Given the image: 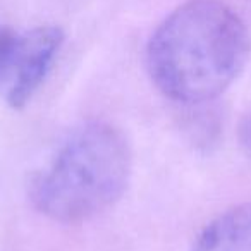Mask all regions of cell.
I'll use <instances>...</instances> for the list:
<instances>
[{"mask_svg":"<svg viewBox=\"0 0 251 251\" xmlns=\"http://www.w3.org/2000/svg\"><path fill=\"white\" fill-rule=\"evenodd\" d=\"M189 251H251V203L232 206L210 220Z\"/></svg>","mask_w":251,"mask_h":251,"instance_id":"obj_4","label":"cell"},{"mask_svg":"<svg viewBox=\"0 0 251 251\" xmlns=\"http://www.w3.org/2000/svg\"><path fill=\"white\" fill-rule=\"evenodd\" d=\"M133 172L129 141L117 126L86 121L74 127L52 160L29 182L36 212L60 224H79L121 200Z\"/></svg>","mask_w":251,"mask_h":251,"instance_id":"obj_2","label":"cell"},{"mask_svg":"<svg viewBox=\"0 0 251 251\" xmlns=\"http://www.w3.org/2000/svg\"><path fill=\"white\" fill-rule=\"evenodd\" d=\"M64 42V33L57 26H38L19 38L11 84L7 90V103L14 110H21L31 101Z\"/></svg>","mask_w":251,"mask_h":251,"instance_id":"obj_3","label":"cell"},{"mask_svg":"<svg viewBox=\"0 0 251 251\" xmlns=\"http://www.w3.org/2000/svg\"><path fill=\"white\" fill-rule=\"evenodd\" d=\"M21 35L9 26H0V83L9 79L14 69Z\"/></svg>","mask_w":251,"mask_h":251,"instance_id":"obj_5","label":"cell"},{"mask_svg":"<svg viewBox=\"0 0 251 251\" xmlns=\"http://www.w3.org/2000/svg\"><path fill=\"white\" fill-rule=\"evenodd\" d=\"M251 38L220 0H189L160 23L147 45V69L164 97L196 105L220 97L246 67Z\"/></svg>","mask_w":251,"mask_h":251,"instance_id":"obj_1","label":"cell"},{"mask_svg":"<svg viewBox=\"0 0 251 251\" xmlns=\"http://www.w3.org/2000/svg\"><path fill=\"white\" fill-rule=\"evenodd\" d=\"M237 141L239 147L248 157H251V110L243 115L237 127Z\"/></svg>","mask_w":251,"mask_h":251,"instance_id":"obj_6","label":"cell"}]
</instances>
